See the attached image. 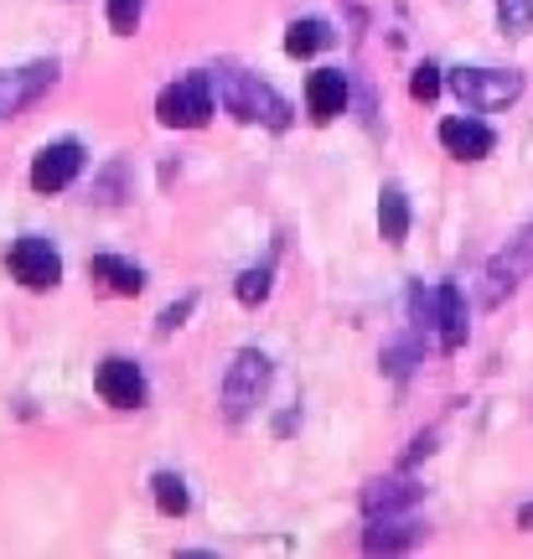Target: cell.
<instances>
[{
  "label": "cell",
  "mask_w": 533,
  "mask_h": 559,
  "mask_svg": "<svg viewBox=\"0 0 533 559\" xmlns=\"http://www.w3.org/2000/svg\"><path fill=\"white\" fill-rule=\"evenodd\" d=\"M213 88H217V104H223L234 120L270 124V130H285V124H291V104L280 99L270 83H259L254 73H244V68H217Z\"/></svg>",
  "instance_id": "1"
},
{
  "label": "cell",
  "mask_w": 533,
  "mask_h": 559,
  "mask_svg": "<svg viewBox=\"0 0 533 559\" xmlns=\"http://www.w3.org/2000/svg\"><path fill=\"white\" fill-rule=\"evenodd\" d=\"M497 26L508 37H529L533 26V0H497Z\"/></svg>",
  "instance_id": "19"
},
{
  "label": "cell",
  "mask_w": 533,
  "mask_h": 559,
  "mask_svg": "<svg viewBox=\"0 0 533 559\" xmlns=\"http://www.w3.org/2000/svg\"><path fill=\"white\" fill-rule=\"evenodd\" d=\"M5 270L26 285V290H52L62 280V260L58 249L47 239H37V234H26V239L11 243V254H5Z\"/></svg>",
  "instance_id": "6"
},
{
  "label": "cell",
  "mask_w": 533,
  "mask_h": 559,
  "mask_svg": "<svg viewBox=\"0 0 533 559\" xmlns=\"http://www.w3.org/2000/svg\"><path fill=\"white\" fill-rule=\"evenodd\" d=\"M415 539H419L415 523H394V513H383V519H374V528L363 534V549H368V555H399V549H410Z\"/></svg>",
  "instance_id": "15"
},
{
  "label": "cell",
  "mask_w": 533,
  "mask_h": 559,
  "mask_svg": "<svg viewBox=\"0 0 533 559\" xmlns=\"http://www.w3.org/2000/svg\"><path fill=\"white\" fill-rule=\"evenodd\" d=\"M156 120L171 130H202L213 120V73H187L171 88H161Z\"/></svg>",
  "instance_id": "2"
},
{
  "label": "cell",
  "mask_w": 533,
  "mask_h": 559,
  "mask_svg": "<svg viewBox=\"0 0 533 559\" xmlns=\"http://www.w3.org/2000/svg\"><path fill=\"white\" fill-rule=\"evenodd\" d=\"M151 487H156V508L166 513V519H181V513L192 508V498H187V481H181L177 472H156V481H151Z\"/></svg>",
  "instance_id": "18"
},
{
  "label": "cell",
  "mask_w": 533,
  "mask_h": 559,
  "mask_svg": "<svg viewBox=\"0 0 533 559\" xmlns=\"http://www.w3.org/2000/svg\"><path fill=\"white\" fill-rule=\"evenodd\" d=\"M419 502V487L410 477H378L363 487V513L368 519H383V513H404Z\"/></svg>",
  "instance_id": "13"
},
{
  "label": "cell",
  "mask_w": 533,
  "mask_h": 559,
  "mask_svg": "<svg viewBox=\"0 0 533 559\" xmlns=\"http://www.w3.org/2000/svg\"><path fill=\"white\" fill-rule=\"evenodd\" d=\"M52 83H58V62L52 58L26 62V68H0V120L21 115L26 104H37Z\"/></svg>",
  "instance_id": "5"
},
{
  "label": "cell",
  "mask_w": 533,
  "mask_h": 559,
  "mask_svg": "<svg viewBox=\"0 0 533 559\" xmlns=\"http://www.w3.org/2000/svg\"><path fill=\"white\" fill-rule=\"evenodd\" d=\"M446 83L455 88V99L466 109H502V104H513L523 94V73L518 68H455Z\"/></svg>",
  "instance_id": "3"
},
{
  "label": "cell",
  "mask_w": 533,
  "mask_h": 559,
  "mask_svg": "<svg viewBox=\"0 0 533 559\" xmlns=\"http://www.w3.org/2000/svg\"><path fill=\"white\" fill-rule=\"evenodd\" d=\"M415 368V342H394L389 353H383V373H394V379H404Z\"/></svg>",
  "instance_id": "23"
},
{
  "label": "cell",
  "mask_w": 533,
  "mask_h": 559,
  "mask_svg": "<svg viewBox=\"0 0 533 559\" xmlns=\"http://www.w3.org/2000/svg\"><path fill=\"white\" fill-rule=\"evenodd\" d=\"M327 41H332L327 21L306 16V21H296V26L285 32V52H291V58H311V52H317V47H327Z\"/></svg>",
  "instance_id": "17"
},
{
  "label": "cell",
  "mask_w": 533,
  "mask_h": 559,
  "mask_svg": "<svg viewBox=\"0 0 533 559\" xmlns=\"http://www.w3.org/2000/svg\"><path fill=\"white\" fill-rule=\"evenodd\" d=\"M270 280H275V270H270V264H254V270H244V275H238V300H244V306H259V300L270 296Z\"/></svg>",
  "instance_id": "20"
},
{
  "label": "cell",
  "mask_w": 533,
  "mask_h": 559,
  "mask_svg": "<svg viewBox=\"0 0 533 559\" xmlns=\"http://www.w3.org/2000/svg\"><path fill=\"white\" fill-rule=\"evenodd\" d=\"M378 234L389 243H404V234H410V198H404V187H383V198H378Z\"/></svg>",
  "instance_id": "16"
},
{
  "label": "cell",
  "mask_w": 533,
  "mask_h": 559,
  "mask_svg": "<svg viewBox=\"0 0 533 559\" xmlns=\"http://www.w3.org/2000/svg\"><path fill=\"white\" fill-rule=\"evenodd\" d=\"M83 171V145L79 140H52L37 160H32V187H37L42 198H52L62 187H73Z\"/></svg>",
  "instance_id": "7"
},
{
  "label": "cell",
  "mask_w": 533,
  "mask_h": 559,
  "mask_svg": "<svg viewBox=\"0 0 533 559\" xmlns=\"http://www.w3.org/2000/svg\"><path fill=\"white\" fill-rule=\"evenodd\" d=\"M88 275L104 280L115 296H140V290H145V270L130 260H119V254H94V260H88Z\"/></svg>",
  "instance_id": "14"
},
{
  "label": "cell",
  "mask_w": 533,
  "mask_h": 559,
  "mask_svg": "<svg viewBox=\"0 0 533 559\" xmlns=\"http://www.w3.org/2000/svg\"><path fill=\"white\" fill-rule=\"evenodd\" d=\"M466 326H472V321H466V296H461V285L446 280V285L435 290V332H440V347L455 353V347L466 342Z\"/></svg>",
  "instance_id": "12"
},
{
  "label": "cell",
  "mask_w": 533,
  "mask_h": 559,
  "mask_svg": "<svg viewBox=\"0 0 533 559\" xmlns=\"http://www.w3.org/2000/svg\"><path fill=\"white\" fill-rule=\"evenodd\" d=\"M440 88H446L440 68H430V62H425V68H415V79H410V94H415L419 104H430L435 94H440Z\"/></svg>",
  "instance_id": "22"
},
{
  "label": "cell",
  "mask_w": 533,
  "mask_h": 559,
  "mask_svg": "<svg viewBox=\"0 0 533 559\" xmlns=\"http://www.w3.org/2000/svg\"><path fill=\"white\" fill-rule=\"evenodd\" d=\"M523 275H533V223L518 239H508V249L487 264V280H493V285H487V300H502L513 285H523Z\"/></svg>",
  "instance_id": "9"
},
{
  "label": "cell",
  "mask_w": 533,
  "mask_h": 559,
  "mask_svg": "<svg viewBox=\"0 0 533 559\" xmlns=\"http://www.w3.org/2000/svg\"><path fill=\"white\" fill-rule=\"evenodd\" d=\"M140 5H145V0H109V26H115L119 37H130L140 26Z\"/></svg>",
  "instance_id": "21"
},
{
  "label": "cell",
  "mask_w": 533,
  "mask_h": 559,
  "mask_svg": "<svg viewBox=\"0 0 533 559\" xmlns=\"http://www.w3.org/2000/svg\"><path fill=\"white\" fill-rule=\"evenodd\" d=\"M94 389H99V400L115 404V409H140V404H145V373H140L130 358H104L99 373H94Z\"/></svg>",
  "instance_id": "8"
},
{
  "label": "cell",
  "mask_w": 533,
  "mask_h": 559,
  "mask_svg": "<svg viewBox=\"0 0 533 559\" xmlns=\"http://www.w3.org/2000/svg\"><path fill=\"white\" fill-rule=\"evenodd\" d=\"M347 73L342 68H317L311 79H306V109L317 115V120H336L342 109H347Z\"/></svg>",
  "instance_id": "11"
},
{
  "label": "cell",
  "mask_w": 533,
  "mask_h": 559,
  "mask_svg": "<svg viewBox=\"0 0 533 559\" xmlns=\"http://www.w3.org/2000/svg\"><path fill=\"white\" fill-rule=\"evenodd\" d=\"M192 306H198V300H192V296H181L177 306H166V311H161V321H156V332H161V337H166V332H177L181 321L192 317Z\"/></svg>",
  "instance_id": "24"
},
{
  "label": "cell",
  "mask_w": 533,
  "mask_h": 559,
  "mask_svg": "<svg viewBox=\"0 0 533 559\" xmlns=\"http://www.w3.org/2000/svg\"><path fill=\"white\" fill-rule=\"evenodd\" d=\"M440 145H446L455 160H482V156H493L497 135L482 120H472V115H455V120L440 124Z\"/></svg>",
  "instance_id": "10"
},
{
  "label": "cell",
  "mask_w": 533,
  "mask_h": 559,
  "mask_svg": "<svg viewBox=\"0 0 533 559\" xmlns=\"http://www.w3.org/2000/svg\"><path fill=\"white\" fill-rule=\"evenodd\" d=\"M264 389H270V358H264L259 347H244V353L228 362V373H223V415L244 419L259 404Z\"/></svg>",
  "instance_id": "4"
}]
</instances>
